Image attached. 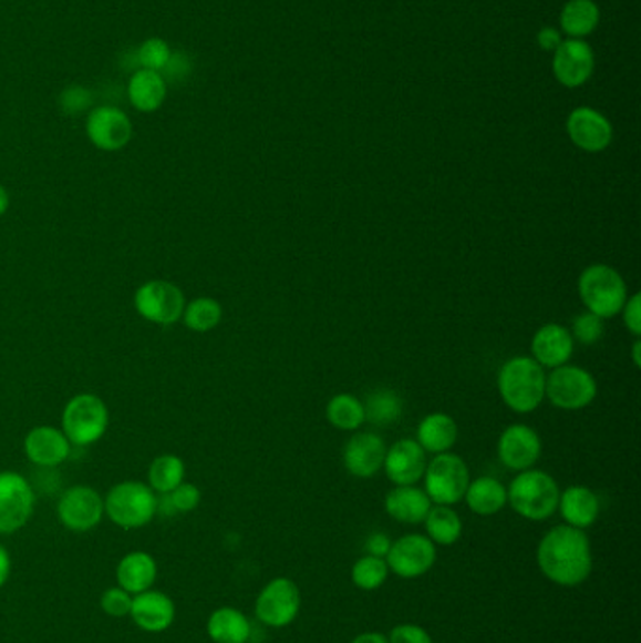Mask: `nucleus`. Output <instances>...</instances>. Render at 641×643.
Returning a JSON list of instances; mask_svg holds the SVG:
<instances>
[{
  "label": "nucleus",
  "instance_id": "f257e3e1",
  "mask_svg": "<svg viewBox=\"0 0 641 643\" xmlns=\"http://www.w3.org/2000/svg\"><path fill=\"white\" fill-rule=\"evenodd\" d=\"M536 559L542 574L560 588H578L591 575V542L586 531L576 527L559 525L546 532Z\"/></svg>",
  "mask_w": 641,
  "mask_h": 643
},
{
  "label": "nucleus",
  "instance_id": "f03ea898",
  "mask_svg": "<svg viewBox=\"0 0 641 643\" xmlns=\"http://www.w3.org/2000/svg\"><path fill=\"white\" fill-rule=\"evenodd\" d=\"M497 386L508 409L529 415L546 399V371L530 356H517L500 367Z\"/></svg>",
  "mask_w": 641,
  "mask_h": 643
},
{
  "label": "nucleus",
  "instance_id": "7ed1b4c3",
  "mask_svg": "<svg viewBox=\"0 0 641 643\" xmlns=\"http://www.w3.org/2000/svg\"><path fill=\"white\" fill-rule=\"evenodd\" d=\"M508 502L514 512L529 521H544L557 512L560 489L544 470L529 469L511 480Z\"/></svg>",
  "mask_w": 641,
  "mask_h": 643
},
{
  "label": "nucleus",
  "instance_id": "20e7f679",
  "mask_svg": "<svg viewBox=\"0 0 641 643\" xmlns=\"http://www.w3.org/2000/svg\"><path fill=\"white\" fill-rule=\"evenodd\" d=\"M578 292L587 310L602 320L619 315L629 299V288L621 273L606 264L587 267L579 275Z\"/></svg>",
  "mask_w": 641,
  "mask_h": 643
},
{
  "label": "nucleus",
  "instance_id": "39448f33",
  "mask_svg": "<svg viewBox=\"0 0 641 643\" xmlns=\"http://www.w3.org/2000/svg\"><path fill=\"white\" fill-rule=\"evenodd\" d=\"M158 501L149 486L142 482L117 483L107 493L104 512L115 525L139 529L155 518Z\"/></svg>",
  "mask_w": 641,
  "mask_h": 643
},
{
  "label": "nucleus",
  "instance_id": "423d86ee",
  "mask_svg": "<svg viewBox=\"0 0 641 643\" xmlns=\"http://www.w3.org/2000/svg\"><path fill=\"white\" fill-rule=\"evenodd\" d=\"M424 480V491L431 502L441 507H454L463 501L471 483V474H468L467 463L459 456L444 452L438 453L431 459V463H427Z\"/></svg>",
  "mask_w": 641,
  "mask_h": 643
},
{
  "label": "nucleus",
  "instance_id": "0eeeda50",
  "mask_svg": "<svg viewBox=\"0 0 641 643\" xmlns=\"http://www.w3.org/2000/svg\"><path fill=\"white\" fill-rule=\"evenodd\" d=\"M110 412L106 402L93 394L70 399L63 412V433L70 445L89 446L102 439L107 431Z\"/></svg>",
  "mask_w": 641,
  "mask_h": 643
},
{
  "label": "nucleus",
  "instance_id": "6e6552de",
  "mask_svg": "<svg viewBox=\"0 0 641 643\" xmlns=\"http://www.w3.org/2000/svg\"><path fill=\"white\" fill-rule=\"evenodd\" d=\"M598 394L591 372L578 366H560L546 375V399L560 410H581L589 407Z\"/></svg>",
  "mask_w": 641,
  "mask_h": 643
},
{
  "label": "nucleus",
  "instance_id": "1a4fd4ad",
  "mask_svg": "<svg viewBox=\"0 0 641 643\" xmlns=\"http://www.w3.org/2000/svg\"><path fill=\"white\" fill-rule=\"evenodd\" d=\"M134 305L145 320L155 322L161 326H172L175 322H179L187 307L182 288L168 280H149L139 286L134 296Z\"/></svg>",
  "mask_w": 641,
  "mask_h": 643
},
{
  "label": "nucleus",
  "instance_id": "9d476101",
  "mask_svg": "<svg viewBox=\"0 0 641 643\" xmlns=\"http://www.w3.org/2000/svg\"><path fill=\"white\" fill-rule=\"evenodd\" d=\"M256 618L263 625L282 629L292 625L301 610V593L290 578H275L256 599Z\"/></svg>",
  "mask_w": 641,
  "mask_h": 643
},
{
  "label": "nucleus",
  "instance_id": "9b49d317",
  "mask_svg": "<svg viewBox=\"0 0 641 643\" xmlns=\"http://www.w3.org/2000/svg\"><path fill=\"white\" fill-rule=\"evenodd\" d=\"M435 561L436 545L424 534H406L395 540L386 555L390 572L403 580L427 574L435 567Z\"/></svg>",
  "mask_w": 641,
  "mask_h": 643
},
{
  "label": "nucleus",
  "instance_id": "f8f14e48",
  "mask_svg": "<svg viewBox=\"0 0 641 643\" xmlns=\"http://www.w3.org/2000/svg\"><path fill=\"white\" fill-rule=\"evenodd\" d=\"M34 510L31 483L18 472H0V532L10 534L27 525Z\"/></svg>",
  "mask_w": 641,
  "mask_h": 643
},
{
  "label": "nucleus",
  "instance_id": "ddd939ff",
  "mask_svg": "<svg viewBox=\"0 0 641 643\" xmlns=\"http://www.w3.org/2000/svg\"><path fill=\"white\" fill-rule=\"evenodd\" d=\"M497 453L506 469L524 472L533 469L542 456V440L533 427L514 423L500 433Z\"/></svg>",
  "mask_w": 641,
  "mask_h": 643
},
{
  "label": "nucleus",
  "instance_id": "4468645a",
  "mask_svg": "<svg viewBox=\"0 0 641 643\" xmlns=\"http://www.w3.org/2000/svg\"><path fill=\"white\" fill-rule=\"evenodd\" d=\"M56 513L61 523L70 531H91L102 521L104 501L93 488L75 486L64 491L56 507Z\"/></svg>",
  "mask_w": 641,
  "mask_h": 643
},
{
  "label": "nucleus",
  "instance_id": "2eb2a0df",
  "mask_svg": "<svg viewBox=\"0 0 641 643\" xmlns=\"http://www.w3.org/2000/svg\"><path fill=\"white\" fill-rule=\"evenodd\" d=\"M87 137L94 147L102 151H118L132 140V123L128 115L113 105H99L89 113L85 124Z\"/></svg>",
  "mask_w": 641,
  "mask_h": 643
},
{
  "label": "nucleus",
  "instance_id": "dca6fc26",
  "mask_svg": "<svg viewBox=\"0 0 641 643\" xmlns=\"http://www.w3.org/2000/svg\"><path fill=\"white\" fill-rule=\"evenodd\" d=\"M551 67L560 85L568 89L581 88L591 80L595 72V53L591 45L583 40L568 38L555 50Z\"/></svg>",
  "mask_w": 641,
  "mask_h": 643
},
{
  "label": "nucleus",
  "instance_id": "f3484780",
  "mask_svg": "<svg viewBox=\"0 0 641 643\" xmlns=\"http://www.w3.org/2000/svg\"><path fill=\"white\" fill-rule=\"evenodd\" d=\"M567 132L576 147L586 153H602L613 140V126L592 108H576L567 119Z\"/></svg>",
  "mask_w": 641,
  "mask_h": 643
},
{
  "label": "nucleus",
  "instance_id": "a211bd4d",
  "mask_svg": "<svg viewBox=\"0 0 641 643\" xmlns=\"http://www.w3.org/2000/svg\"><path fill=\"white\" fill-rule=\"evenodd\" d=\"M427 453L414 439L397 440L386 450V477L395 486H416L424 478Z\"/></svg>",
  "mask_w": 641,
  "mask_h": 643
},
{
  "label": "nucleus",
  "instance_id": "6ab92c4d",
  "mask_svg": "<svg viewBox=\"0 0 641 643\" xmlns=\"http://www.w3.org/2000/svg\"><path fill=\"white\" fill-rule=\"evenodd\" d=\"M386 445L374 433H355L344 446L343 461L355 478H373L384 467Z\"/></svg>",
  "mask_w": 641,
  "mask_h": 643
},
{
  "label": "nucleus",
  "instance_id": "aec40b11",
  "mask_svg": "<svg viewBox=\"0 0 641 643\" xmlns=\"http://www.w3.org/2000/svg\"><path fill=\"white\" fill-rule=\"evenodd\" d=\"M530 358L546 369L567 366L573 354L572 334L560 324H546L530 340Z\"/></svg>",
  "mask_w": 641,
  "mask_h": 643
},
{
  "label": "nucleus",
  "instance_id": "412c9836",
  "mask_svg": "<svg viewBox=\"0 0 641 643\" xmlns=\"http://www.w3.org/2000/svg\"><path fill=\"white\" fill-rule=\"evenodd\" d=\"M131 618L142 631H168L175 619V606L168 594L144 591L132 599Z\"/></svg>",
  "mask_w": 641,
  "mask_h": 643
},
{
  "label": "nucleus",
  "instance_id": "4be33fe9",
  "mask_svg": "<svg viewBox=\"0 0 641 643\" xmlns=\"http://www.w3.org/2000/svg\"><path fill=\"white\" fill-rule=\"evenodd\" d=\"M27 458L40 467H56L70 456V440L66 435L51 426L34 427L25 439Z\"/></svg>",
  "mask_w": 641,
  "mask_h": 643
},
{
  "label": "nucleus",
  "instance_id": "5701e85b",
  "mask_svg": "<svg viewBox=\"0 0 641 643\" xmlns=\"http://www.w3.org/2000/svg\"><path fill=\"white\" fill-rule=\"evenodd\" d=\"M387 516L399 523L416 525L424 523L431 510V499L424 489L416 486H395L384 501Z\"/></svg>",
  "mask_w": 641,
  "mask_h": 643
},
{
  "label": "nucleus",
  "instance_id": "b1692460",
  "mask_svg": "<svg viewBox=\"0 0 641 643\" xmlns=\"http://www.w3.org/2000/svg\"><path fill=\"white\" fill-rule=\"evenodd\" d=\"M557 510L562 516V520L567 521V525L586 531L598 520L600 502L592 489L586 486H572L560 493Z\"/></svg>",
  "mask_w": 641,
  "mask_h": 643
},
{
  "label": "nucleus",
  "instance_id": "393cba45",
  "mask_svg": "<svg viewBox=\"0 0 641 643\" xmlns=\"http://www.w3.org/2000/svg\"><path fill=\"white\" fill-rule=\"evenodd\" d=\"M168 96V83L161 72L137 70L128 81V100L137 112L153 113L161 110Z\"/></svg>",
  "mask_w": 641,
  "mask_h": 643
},
{
  "label": "nucleus",
  "instance_id": "a878e982",
  "mask_svg": "<svg viewBox=\"0 0 641 643\" xmlns=\"http://www.w3.org/2000/svg\"><path fill=\"white\" fill-rule=\"evenodd\" d=\"M459 437V429L454 418L444 412H433L425 416L417 427V445L424 448L425 453L449 452Z\"/></svg>",
  "mask_w": 641,
  "mask_h": 643
},
{
  "label": "nucleus",
  "instance_id": "bb28decb",
  "mask_svg": "<svg viewBox=\"0 0 641 643\" xmlns=\"http://www.w3.org/2000/svg\"><path fill=\"white\" fill-rule=\"evenodd\" d=\"M156 580L155 559L145 551H132L117 564L118 588L126 593L139 594L149 591Z\"/></svg>",
  "mask_w": 641,
  "mask_h": 643
},
{
  "label": "nucleus",
  "instance_id": "cd10ccee",
  "mask_svg": "<svg viewBox=\"0 0 641 643\" xmlns=\"http://www.w3.org/2000/svg\"><path fill=\"white\" fill-rule=\"evenodd\" d=\"M463 499L471 508V512L487 518V516H495L506 507L508 491H506L505 483L498 482L497 478L479 477L468 483Z\"/></svg>",
  "mask_w": 641,
  "mask_h": 643
},
{
  "label": "nucleus",
  "instance_id": "c85d7f7f",
  "mask_svg": "<svg viewBox=\"0 0 641 643\" xmlns=\"http://www.w3.org/2000/svg\"><path fill=\"white\" fill-rule=\"evenodd\" d=\"M207 634L215 643H247L250 637L249 619L236 608H218L207 621Z\"/></svg>",
  "mask_w": 641,
  "mask_h": 643
},
{
  "label": "nucleus",
  "instance_id": "c756f323",
  "mask_svg": "<svg viewBox=\"0 0 641 643\" xmlns=\"http://www.w3.org/2000/svg\"><path fill=\"white\" fill-rule=\"evenodd\" d=\"M600 21V8L595 0H568L562 12H560V29L567 37L581 38L589 37L598 27Z\"/></svg>",
  "mask_w": 641,
  "mask_h": 643
},
{
  "label": "nucleus",
  "instance_id": "7c9ffc66",
  "mask_svg": "<svg viewBox=\"0 0 641 643\" xmlns=\"http://www.w3.org/2000/svg\"><path fill=\"white\" fill-rule=\"evenodd\" d=\"M424 523L427 539L435 545H454L463 534V521L452 507H431Z\"/></svg>",
  "mask_w": 641,
  "mask_h": 643
},
{
  "label": "nucleus",
  "instance_id": "2f4dec72",
  "mask_svg": "<svg viewBox=\"0 0 641 643\" xmlns=\"http://www.w3.org/2000/svg\"><path fill=\"white\" fill-rule=\"evenodd\" d=\"M325 416L331 426L341 431H355L365 423L363 402L352 394H339L331 397L325 407Z\"/></svg>",
  "mask_w": 641,
  "mask_h": 643
},
{
  "label": "nucleus",
  "instance_id": "473e14b6",
  "mask_svg": "<svg viewBox=\"0 0 641 643\" xmlns=\"http://www.w3.org/2000/svg\"><path fill=\"white\" fill-rule=\"evenodd\" d=\"M365 421L373 426H392L403 415V399L393 390H376L363 402Z\"/></svg>",
  "mask_w": 641,
  "mask_h": 643
},
{
  "label": "nucleus",
  "instance_id": "72a5a7b5",
  "mask_svg": "<svg viewBox=\"0 0 641 643\" xmlns=\"http://www.w3.org/2000/svg\"><path fill=\"white\" fill-rule=\"evenodd\" d=\"M185 480V463L182 458L166 453L156 458L149 467V488L163 496L172 493Z\"/></svg>",
  "mask_w": 641,
  "mask_h": 643
},
{
  "label": "nucleus",
  "instance_id": "f704fd0d",
  "mask_svg": "<svg viewBox=\"0 0 641 643\" xmlns=\"http://www.w3.org/2000/svg\"><path fill=\"white\" fill-rule=\"evenodd\" d=\"M223 320V307L217 299L213 297H198L185 307L183 313V322L188 329L198 331V334H206L211 329L217 328Z\"/></svg>",
  "mask_w": 641,
  "mask_h": 643
},
{
  "label": "nucleus",
  "instance_id": "c9c22d12",
  "mask_svg": "<svg viewBox=\"0 0 641 643\" xmlns=\"http://www.w3.org/2000/svg\"><path fill=\"white\" fill-rule=\"evenodd\" d=\"M390 569L382 557L363 555L352 567V583L362 591H376L387 580Z\"/></svg>",
  "mask_w": 641,
  "mask_h": 643
},
{
  "label": "nucleus",
  "instance_id": "e433bc0d",
  "mask_svg": "<svg viewBox=\"0 0 641 643\" xmlns=\"http://www.w3.org/2000/svg\"><path fill=\"white\" fill-rule=\"evenodd\" d=\"M169 61H172V50L163 38H147L137 50V62L142 64L144 70L163 72V70L168 69Z\"/></svg>",
  "mask_w": 641,
  "mask_h": 643
},
{
  "label": "nucleus",
  "instance_id": "4c0bfd02",
  "mask_svg": "<svg viewBox=\"0 0 641 643\" xmlns=\"http://www.w3.org/2000/svg\"><path fill=\"white\" fill-rule=\"evenodd\" d=\"M606 334L604 320L592 313H583L573 318L572 339L578 340L581 345H595L602 339Z\"/></svg>",
  "mask_w": 641,
  "mask_h": 643
},
{
  "label": "nucleus",
  "instance_id": "58836bf2",
  "mask_svg": "<svg viewBox=\"0 0 641 643\" xmlns=\"http://www.w3.org/2000/svg\"><path fill=\"white\" fill-rule=\"evenodd\" d=\"M100 606L110 618H126V615H131L132 610L131 593H126L125 589L121 588L107 589L100 599Z\"/></svg>",
  "mask_w": 641,
  "mask_h": 643
},
{
  "label": "nucleus",
  "instance_id": "ea45409f",
  "mask_svg": "<svg viewBox=\"0 0 641 643\" xmlns=\"http://www.w3.org/2000/svg\"><path fill=\"white\" fill-rule=\"evenodd\" d=\"M199 499H201L199 489L193 486V483L183 482L172 493H168L164 501L168 502L169 508H172V513L193 512L194 508L198 507Z\"/></svg>",
  "mask_w": 641,
  "mask_h": 643
},
{
  "label": "nucleus",
  "instance_id": "a19ab883",
  "mask_svg": "<svg viewBox=\"0 0 641 643\" xmlns=\"http://www.w3.org/2000/svg\"><path fill=\"white\" fill-rule=\"evenodd\" d=\"M390 643H433V637H431L430 632L425 631L424 626L412 625V623H405V625H397L393 629L392 634L387 637Z\"/></svg>",
  "mask_w": 641,
  "mask_h": 643
},
{
  "label": "nucleus",
  "instance_id": "79ce46f5",
  "mask_svg": "<svg viewBox=\"0 0 641 643\" xmlns=\"http://www.w3.org/2000/svg\"><path fill=\"white\" fill-rule=\"evenodd\" d=\"M624 326L629 329L630 334L634 337H640L641 335V296L640 294H634L627 299L623 310Z\"/></svg>",
  "mask_w": 641,
  "mask_h": 643
},
{
  "label": "nucleus",
  "instance_id": "37998d69",
  "mask_svg": "<svg viewBox=\"0 0 641 643\" xmlns=\"http://www.w3.org/2000/svg\"><path fill=\"white\" fill-rule=\"evenodd\" d=\"M89 96L91 94L83 88H70L69 91H64L61 102H63L64 110L80 112V110H83L89 104Z\"/></svg>",
  "mask_w": 641,
  "mask_h": 643
},
{
  "label": "nucleus",
  "instance_id": "c03bdc74",
  "mask_svg": "<svg viewBox=\"0 0 641 643\" xmlns=\"http://www.w3.org/2000/svg\"><path fill=\"white\" fill-rule=\"evenodd\" d=\"M536 42L540 45V50L555 53V50L562 44V34L554 27H542L536 34Z\"/></svg>",
  "mask_w": 641,
  "mask_h": 643
},
{
  "label": "nucleus",
  "instance_id": "a18cd8bd",
  "mask_svg": "<svg viewBox=\"0 0 641 643\" xmlns=\"http://www.w3.org/2000/svg\"><path fill=\"white\" fill-rule=\"evenodd\" d=\"M390 548H392V542H390V539H387L384 532H374V534L369 537L368 542H365L368 555L382 557V559H386Z\"/></svg>",
  "mask_w": 641,
  "mask_h": 643
},
{
  "label": "nucleus",
  "instance_id": "49530a36",
  "mask_svg": "<svg viewBox=\"0 0 641 643\" xmlns=\"http://www.w3.org/2000/svg\"><path fill=\"white\" fill-rule=\"evenodd\" d=\"M10 570H12V559L4 545H0V588H4V583L10 578Z\"/></svg>",
  "mask_w": 641,
  "mask_h": 643
},
{
  "label": "nucleus",
  "instance_id": "de8ad7c7",
  "mask_svg": "<svg viewBox=\"0 0 641 643\" xmlns=\"http://www.w3.org/2000/svg\"><path fill=\"white\" fill-rule=\"evenodd\" d=\"M350 643H390L387 637L380 632H363L360 636H355Z\"/></svg>",
  "mask_w": 641,
  "mask_h": 643
},
{
  "label": "nucleus",
  "instance_id": "09e8293b",
  "mask_svg": "<svg viewBox=\"0 0 641 643\" xmlns=\"http://www.w3.org/2000/svg\"><path fill=\"white\" fill-rule=\"evenodd\" d=\"M8 205H10V198H8L7 188L0 185V217L7 213Z\"/></svg>",
  "mask_w": 641,
  "mask_h": 643
},
{
  "label": "nucleus",
  "instance_id": "8fccbe9b",
  "mask_svg": "<svg viewBox=\"0 0 641 643\" xmlns=\"http://www.w3.org/2000/svg\"><path fill=\"white\" fill-rule=\"evenodd\" d=\"M632 361H634L635 367L641 366V340H640V337H635L634 347H632Z\"/></svg>",
  "mask_w": 641,
  "mask_h": 643
}]
</instances>
